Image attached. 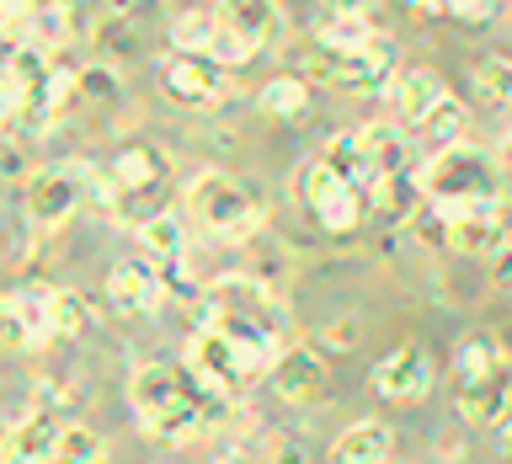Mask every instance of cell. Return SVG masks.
<instances>
[{
    "instance_id": "cell-5",
    "label": "cell",
    "mask_w": 512,
    "mask_h": 464,
    "mask_svg": "<svg viewBox=\"0 0 512 464\" xmlns=\"http://www.w3.org/2000/svg\"><path fill=\"white\" fill-rule=\"evenodd\" d=\"M192 315H198V326H251V331L278 336V342L288 326L278 288H267L251 272H224V278H214L198 294V304H192Z\"/></svg>"
},
{
    "instance_id": "cell-27",
    "label": "cell",
    "mask_w": 512,
    "mask_h": 464,
    "mask_svg": "<svg viewBox=\"0 0 512 464\" xmlns=\"http://www.w3.org/2000/svg\"><path fill=\"white\" fill-rule=\"evenodd\" d=\"M315 38L331 43V48H363L368 38H379V32L368 22V11H352V16H320Z\"/></svg>"
},
{
    "instance_id": "cell-34",
    "label": "cell",
    "mask_w": 512,
    "mask_h": 464,
    "mask_svg": "<svg viewBox=\"0 0 512 464\" xmlns=\"http://www.w3.org/2000/svg\"><path fill=\"white\" fill-rule=\"evenodd\" d=\"M502 155H507V160H512V134H507V144H502Z\"/></svg>"
},
{
    "instance_id": "cell-36",
    "label": "cell",
    "mask_w": 512,
    "mask_h": 464,
    "mask_svg": "<svg viewBox=\"0 0 512 464\" xmlns=\"http://www.w3.org/2000/svg\"><path fill=\"white\" fill-rule=\"evenodd\" d=\"M0 464H11V459H6V448H0Z\"/></svg>"
},
{
    "instance_id": "cell-17",
    "label": "cell",
    "mask_w": 512,
    "mask_h": 464,
    "mask_svg": "<svg viewBox=\"0 0 512 464\" xmlns=\"http://www.w3.org/2000/svg\"><path fill=\"white\" fill-rule=\"evenodd\" d=\"M395 454V427L390 422H352L342 438L331 443V464H390Z\"/></svg>"
},
{
    "instance_id": "cell-10",
    "label": "cell",
    "mask_w": 512,
    "mask_h": 464,
    "mask_svg": "<svg viewBox=\"0 0 512 464\" xmlns=\"http://www.w3.org/2000/svg\"><path fill=\"white\" fill-rule=\"evenodd\" d=\"M432 358L427 347H395L390 358H379L374 368H368V390H374L379 400H395V406H406V400H427L432 390Z\"/></svg>"
},
{
    "instance_id": "cell-8",
    "label": "cell",
    "mask_w": 512,
    "mask_h": 464,
    "mask_svg": "<svg viewBox=\"0 0 512 464\" xmlns=\"http://www.w3.org/2000/svg\"><path fill=\"white\" fill-rule=\"evenodd\" d=\"M224 86H230V70L214 64L208 54H187V48H171L160 59V91L182 107H214Z\"/></svg>"
},
{
    "instance_id": "cell-20",
    "label": "cell",
    "mask_w": 512,
    "mask_h": 464,
    "mask_svg": "<svg viewBox=\"0 0 512 464\" xmlns=\"http://www.w3.org/2000/svg\"><path fill=\"white\" fill-rule=\"evenodd\" d=\"M464 123H470V112H464V102H454V96H443L438 107L427 112L422 123L411 128V144L422 155H438V150H448V144H459L464 139Z\"/></svg>"
},
{
    "instance_id": "cell-22",
    "label": "cell",
    "mask_w": 512,
    "mask_h": 464,
    "mask_svg": "<svg viewBox=\"0 0 512 464\" xmlns=\"http://www.w3.org/2000/svg\"><path fill=\"white\" fill-rule=\"evenodd\" d=\"M11 315H16V331H22V347L54 342V310H48V288H16V294H11Z\"/></svg>"
},
{
    "instance_id": "cell-25",
    "label": "cell",
    "mask_w": 512,
    "mask_h": 464,
    "mask_svg": "<svg viewBox=\"0 0 512 464\" xmlns=\"http://www.w3.org/2000/svg\"><path fill=\"white\" fill-rule=\"evenodd\" d=\"M470 75H475V96L486 107H512V59L507 54H486Z\"/></svg>"
},
{
    "instance_id": "cell-30",
    "label": "cell",
    "mask_w": 512,
    "mask_h": 464,
    "mask_svg": "<svg viewBox=\"0 0 512 464\" xmlns=\"http://www.w3.org/2000/svg\"><path fill=\"white\" fill-rule=\"evenodd\" d=\"M496 11V0H448V16H459V22H486Z\"/></svg>"
},
{
    "instance_id": "cell-21",
    "label": "cell",
    "mask_w": 512,
    "mask_h": 464,
    "mask_svg": "<svg viewBox=\"0 0 512 464\" xmlns=\"http://www.w3.org/2000/svg\"><path fill=\"white\" fill-rule=\"evenodd\" d=\"M134 235H139V246H144V256H150V262H171V256H187V251H192V246H187V224H182V214H171V208H160V214L139 219Z\"/></svg>"
},
{
    "instance_id": "cell-11",
    "label": "cell",
    "mask_w": 512,
    "mask_h": 464,
    "mask_svg": "<svg viewBox=\"0 0 512 464\" xmlns=\"http://www.w3.org/2000/svg\"><path fill=\"white\" fill-rule=\"evenodd\" d=\"M59 432H64V422L48 406H38L6 432L0 448H6L11 464H59Z\"/></svg>"
},
{
    "instance_id": "cell-3",
    "label": "cell",
    "mask_w": 512,
    "mask_h": 464,
    "mask_svg": "<svg viewBox=\"0 0 512 464\" xmlns=\"http://www.w3.org/2000/svg\"><path fill=\"white\" fill-rule=\"evenodd\" d=\"M278 352H283V342H278V336H267V331H251V326H198L187 336L182 358L198 368L208 384L240 395L246 384L267 379V368H272Z\"/></svg>"
},
{
    "instance_id": "cell-39",
    "label": "cell",
    "mask_w": 512,
    "mask_h": 464,
    "mask_svg": "<svg viewBox=\"0 0 512 464\" xmlns=\"http://www.w3.org/2000/svg\"><path fill=\"white\" fill-rule=\"evenodd\" d=\"M160 464H171V459H160Z\"/></svg>"
},
{
    "instance_id": "cell-1",
    "label": "cell",
    "mask_w": 512,
    "mask_h": 464,
    "mask_svg": "<svg viewBox=\"0 0 512 464\" xmlns=\"http://www.w3.org/2000/svg\"><path fill=\"white\" fill-rule=\"evenodd\" d=\"M128 406L155 443H187L230 422L235 395L208 384L182 358V363H139L134 379H128Z\"/></svg>"
},
{
    "instance_id": "cell-18",
    "label": "cell",
    "mask_w": 512,
    "mask_h": 464,
    "mask_svg": "<svg viewBox=\"0 0 512 464\" xmlns=\"http://www.w3.org/2000/svg\"><path fill=\"white\" fill-rule=\"evenodd\" d=\"M219 16H224V27L240 32L251 48H267L272 38H278V27H283L278 0H219Z\"/></svg>"
},
{
    "instance_id": "cell-19",
    "label": "cell",
    "mask_w": 512,
    "mask_h": 464,
    "mask_svg": "<svg viewBox=\"0 0 512 464\" xmlns=\"http://www.w3.org/2000/svg\"><path fill=\"white\" fill-rule=\"evenodd\" d=\"M310 214L320 219V230H331V235H352L368 214H374V208H368V187L342 182V187H331L320 203H310Z\"/></svg>"
},
{
    "instance_id": "cell-4",
    "label": "cell",
    "mask_w": 512,
    "mask_h": 464,
    "mask_svg": "<svg viewBox=\"0 0 512 464\" xmlns=\"http://www.w3.org/2000/svg\"><path fill=\"white\" fill-rule=\"evenodd\" d=\"M304 70L320 86H336V91H352V96H384L400 75V48L390 38H368L363 48H331L310 32L304 43Z\"/></svg>"
},
{
    "instance_id": "cell-15",
    "label": "cell",
    "mask_w": 512,
    "mask_h": 464,
    "mask_svg": "<svg viewBox=\"0 0 512 464\" xmlns=\"http://www.w3.org/2000/svg\"><path fill=\"white\" fill-rule=\"evenodd\" d=\"M502 374H512V358H507L502 336L470 331L454 347V384H486V379H502Z\"/></svg>"
},
{
    "instance_id": "cell-12",
    "label": "cell",
    "mask_w": 512,
    "mask_h": 464,
    "mask_svg": "<svg viewBox=\"0 0 512 464\" xmlns=\"http://www.w3.org/2000/svg\"><path fill=\"white\" fill-rule=\"evenodd\" d=\"M443 96H448V91H443V75L432 70V64H416V70H400V75H395V86H390V107H395V123H400V128H406V134H411V128L422 123L427 112L443 102Z\"/></svg>"
},
{
    "instance_id": "cell-35",
    "label": "cell",
    "mask_w": 512,
    "mask_h": 464,
    "mask_svg": "<svg viewBox=\"0 0 512 464\" xmlns=\"http://www.w3.org/2000/svg\"><path fill=\"white\" fill-rule=\"evenodd\" d=\"M507 459H512V422H507Z\"/></svg>"
},
{
    "instance_id": "cell-14",
    "label": "cell",
    "mask_w": 512,
    "mask_h": 464,
    "mask_svg": "<svg viewBox=\"0 0 512 464\" xmlns=\"http://www.w3.org/2000/svg\"><path fill=\"white\" fill-rule=\"evenodd\" d=\"M107 299L118 304L123 315H150L155 304L166 299L155 262H118V267L107 272Z\"/></svg>"
},
{
    "instance_id": "cell-23",
    "label": "cell",
    "mask_w": 512,
    "mask_h": 464,
    "mask_svg": "<svg viewBox=\"0 0 512 464\" xmlns=\"http://www.w3.org/2000/svg\"><path fill=\"white\" fill-rule=\"evenodd\" d=\"M256 102H262V112H272V118H283V123H304L310 118V80L304 75H272Z\"/></svg>"
},
{
    "instance_id": "cell-29",
    "label": "cell",
    "mask_w": 512,
    "mask_h": 464,
    "mask_svg": "<svg viewBox=\"0 0 512 464\" xmlns=\"http://www.w3.org/2000/svg\"><path fill=\"white\" fill-rule=\"evenodd\" d=\"M486 267H491V283L496 288H512V240H502V246L486 256Z\"/></svg>"
},
{
    "instance_id": "cell-13",
    "label": "cell",
    "mask_w": 512,
    "mask_h": 464,
    "mask_svg": "<svg viewBox=\"0 0 512 464\" xmlns=\"http://www.w3.org/2000/svg\"><path fill=\"white\" fill-rule=\"evenodd\" d=\"M358 150H363V166H368V187H374L379 176H395V171L411 166V134L395 118L390 123H363Z\"/></svg>"
},
{
    "instance_id": "cell-2",
    "label": "cell",
    "mask_w": 512,
    "mask_h": 464,
    "mask_svg": "<svg viewBox=\"0 0 512 464\" xmlns=\"http://www.w3.org/2000/svg\"><path fill=\"white\" fill-rule=\"evenodd\" d=\"M422 192L438 214H486L502 208V160L480 144H448L422 160Z\"/></svg>"
},
{
    "instance_id": "cell-7",
    "label": "cell",
    "mask_w": 512,
    "mask_h": 464,
    "mask_svg": "<svg viewBox=\"0 0 512 464\" xmlns=\"http://www.w3.org/2000/svg\"><path fill=\"white\" fill-rule=\"evenodd\" d=\"M102 187V176L91 166H43L27 176V219L38 224V230H59L64 219L80 214V203H86V192Z\"/></svg>"
},
{
    "instance_id": "cell-9",
    "label": "cell",
    "mask_w": 512,
    "mask_h": 464,
    "mask_svg": "<svg viewBox=\"0 0 512 464\" xmlns=\"http://www.w3.org/2000/svg\"><path fill=\"white\" fill-rule=\"evenodd\" d=\"M267 384L278 390L283 406L310 411V406L326 400V363H320L315 347H283L278 358H272V368H267Z\"/></svg>"
},
{
    "instance_id": "cell-33",
    "label": "cell",
    "mask_w": 512,
    "mask_h": 464,
    "mask_svg": "<svg viewBox=\"0 0 512 464\" xmlns=\"http://www.w3.org/2000/svg\"><path fill=\"white\" fill-rule=\"evenodd\" d=\"M352 11H368V0H320V16H352Z\"/></svg>"
},
{
    "instance_id": "cell-31",
    "label": "cell",
    "mask_w": 512,
    "mask_h": 464,
    "mask_svg": "<svg viewBox=\"0 0 512 464\" xmlns=\"http://www.w3.org/2000/svg\"><path fill=\"white\" fill-rule=\"evenodd\" d=\"M22 347V331H16V315H11V299H0V352Z\"/></svg>"
},
{
    "instance_id": "cell-28",
    "label": "cell",
    "mask_w": 512,
    "mask_h": 464,
    "mask_svg": "<svg viewBox=\"0 0 512 464\" xmlns=\"http://www.w3.org/2000/svg\"><path fill=\"white\" fill-rule=\"evenodd\" d=\"M48 310H54V336H86L91 331V304L75 288H48Z\"/></svg>"
},
{
    "instance_id": "cell-32",
    "label": "cell",
    "mask_w": 512,
    "mask_h": 464,
    "mask_svg": "<svg viewBox=\"0 0 512 464\" xmlns=\"http://www.w3.org/2000/svg\"><path fill=\"white\" fill-rule=\"evenodd\" d=\"M38 6H43V0H0V16H6L11 27H22V22H27V16L38 11Z\"/></svg>"
},
{
    "instance_id": "cell-38",
    "label": "cell",
    "mask_w": 512,
    "mask_h": 464,
    "mask_svg": "<svg viewBox=\"0 0 512 464\" xmlns=\"http://www.w3.org/2000/svg\"><path fill=\"white\" fill-rule=\"evenodd\" d=\"M0 27H6V16H0Z\"/></svg>"
},
{
    "instance_id": "cell-37",
    "label": "cell",
    "mask_w": 512,
    "mask_h": 464,
    "mask_svg": "<svg viewBox=\"0 0 512 464\" xmlns=\"http://www.w3.org/2000/svg\"><path fill=\"white\" fill-rule=\"evenodd\" d=\"M219 464H240V459H219Z\"/></svg>"
},
{
    "instance_id": "cell-26",
    "label": "cell",
    "mask_w": 512,
    "mask_h": 464,
    "mask_svg": "<svg viewBox=\"0 0 512 464\" xmlns=\"http://www.w3.org/2000/svg\"><path fill=\"white\" fill-rule=\"evenodd\" d=\"M59 464H107V438L96 427H86V422H64Z\"/></svg>"
},
{
    "instance_id": "cell-6",
    "label": "cell",
    "mask_w": 512,
    "mask_h": 464,
    "mask_svg": "<svg viewBox=\"0 0 512 464\" xmlns=\"http://www.w3.org/2000/svg\"><path fill=\"white\" fill-rule=\"evenodd\" d=\"M187 208L192 219L203 224V230H214L219 240H251L256 224H262V203H256V192L240 182L230 171H203L198 182L187 187Z\"/></svg>"
},
{
    "instance_id": "cell-24",
    "label": "cell",
    "mask_w": 512,
    "mask_h": 464,
    "mask_svg": "<svg viewBox=\"0 0 512 464\" xmlns=\"http://www.w3.org/2000/svg\"><path fill=\"white\" fill-rule=\"evenodd\" d=\"M22 27H27V38H32V43H43L48 54H54V48H64V43L75 38V11L64 6V0H43V6L32 11Z\"/></svg>"
},
{
    "instance_id": "cell-16",
    "label": "cell",
    "mask_w": 512,
    "mask_h": 464,
    "mask_svg": "<svg viewBox=\"0 0 512 464\" xmlns=\"http://www.w3.org/2000/svg\"><path fill=\"white\" fill-rule=\"evenodd\" d=\"M219 27H224L219 0H176V6H171V22H166V38H171V48L208 54V43L219 38Z\"/></svg>"
}]
</instances>
